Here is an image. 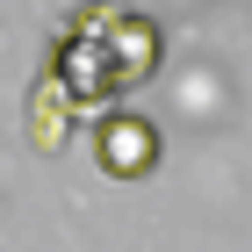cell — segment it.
<instances>
[{"instance_id": "4", "label": "cell", "mask_w": 252, "mask_h": 252, "mask_svg": "<svg viewBox=\"0 0 252 252\" xmlns=\"http://www.w3.org/2000/svg\"><path fill=\"white\" fill-rule=\"evenodd\" d=\"M29 137H36V152H65V137H72V108L51 79H36V94H29Z\"/></svg>"}, {"instance_id": "1", "label": "cell", "mask_w": 252, "mask_h": 252, "mask_svg": "<svg viewBox=\"0 0 252 252\" xmlns=\"http://www.w3.org/2000/svg\"><path fill=\"white\" fill-rule=\"evenodd\" d=\"M43 79H51V87L65 94V108H72V116H108V108H123L116 58H108V43L94 36V22H87V15H72V22L58 29Z\"/></svg>"}, {"instance_id": "2", "label": "cell", "mask_w": 252, "mask_h": 252, "mask_svg": "<svg viewBox=\"0 0 252 252\" xmlns=\"http://www.w3.org/2000/svg\"><path fill=\"white\" fill-rule=\"evenodd\" d=\"M79 15L94 22V36L108 43L123 94H130V87H144V79H152L158 65H166V29H158L152 15H137L130 0H94V7H79Z\"/></svg>"}, {"instance_id": "3", "label": "cell", "mask_w": 252, "mask_h": 252, "mask_svg": "<svg viewBox=\"0 0 252 252\" xmlns=\"http://www.w3.org/2000/svg\"><path fill=\"white\" fill-rule=\"evenodd\" d=\"M158 152H166V137H158L152 116H137V108H108V116H94V166L108 180H144L158 166Z\"/></svg>"}]
</instances>
